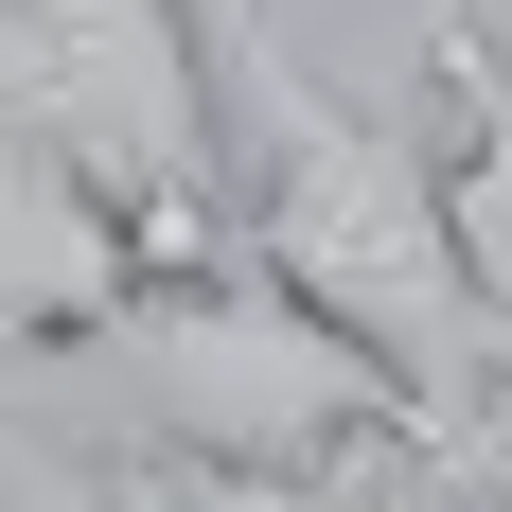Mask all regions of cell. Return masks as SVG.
<instances>
[{
  "instance_id": "cell-4",
  "label": "cell",
  "mask_w": 512,
  "mask_h": 512,
  "mask_svg": "<svg viewBox=\"0 0 512 512\" xmlns=\"http://www.w3.org/2000/svg\"><path fill=\"white\" fill-rule=\"evenodd\" d=\"M159 265L124 230V195H89L53 142H0V354H106Z\"/></svg>"
},
{
  "instance_id": "cell-8",
  "label": "cell",
  "mask_w": 512,
  "mask_h": 512,
  "mask_svg": "<svg viewBox=\"0 0 512 512\" xmlns=\"http://www.w3.org/2000/svg\"><path fill=\"white\" fill-rule=\"evenodd\" d=\"M0 512H18V495H0Z\"/></svg>"
},
{
  "instance_id": "cell-1",
  "label": "cell",
  "mask_w": 512,
  "mask_h": 512,
  "mask_svg": "<svg viewBox=\"0 0 512 512\" xmlns=\"http://www.w3.org/2000/svg\"><path fill=\"white\" fill-rule=\"evenodd\" d=\"M195 18H212V71H230V230H248V248L424 407V460L495 477L477 424H512V371H495V318H477L460 248H442L424 142L371 124L265 0H195Z\"/></svg>"
},
{
  "instance_id": "cell-5",
  "label": "cell",
  "mask_w": 512,
  "mask_h": 512,
  "mask_svg": "<svg viewBox=\"0 0 512 512\" xmlns=\"http://www.w3.org/2000/svg\"><path fill=\"white\" fill-rule=\"evenodd\" d=\"M424 177H442V248L477 318H512V53L460 0H424Z\"/></svg>"
},
{
  "instance_id": "cell-7",
  "label": "cell",
  "mask_w": 512,
  "mask_h": 512,
  "mask_svg": "<svg viewBox=\"0 0 512 512\" xmlns=\"http://www.w3.org/2000/svg\"><path fill=\"white\" fill-rule=\"evenodd\" d=\"M477 512H512V460H495V477H477Z\"/></svg>"
},
{
  "instance_id": "cell-6",
  "label": "cell",
  "mask_w": 512,
  "mask_h": 512,
  "mask_svg": "<svg viewBox=\"0 0 512 512\" xmlns=\"http://www.w3.org/2000/svg\"><path fill=\"white\" fill-rule=\"evenodd\" d=\"M106 512H389V495L354 460H159L142 442V460L106 477Z\"/></svg>"
},
{
  "instance_id": "cell-3",
  "label": "cell",
  "mask_w": 512,
  "mask_h": 512,
  "mask_svg": "<svg viewBox=\"0 0 512 512\" xmlns=\"http://www.w3.org/2000/svg\"><path fill=\"white\" fill-rule=\"evenodd\" d=\"M0 142H53L89 195H124L142 265L230 248V124H212L195 0H0Z\"/></svg>"
},
{
  "instance_id": "cell-2",
  "label": "cell",
  "mask_w": 512,
  "mask_h": 512,
  "mask_svg": "<svg viewBox=\"0 0 512 512\" xmlns=\"http://www.w3.org/2000/svg\"><path fill=\"white\" fill-rule=\"evenodd\" d=\"M106 354H124V424H142L159 460H354V442H407L424 460V407L248 248V230L212 265H159Z\"/></svg>"
}]
</instances>
